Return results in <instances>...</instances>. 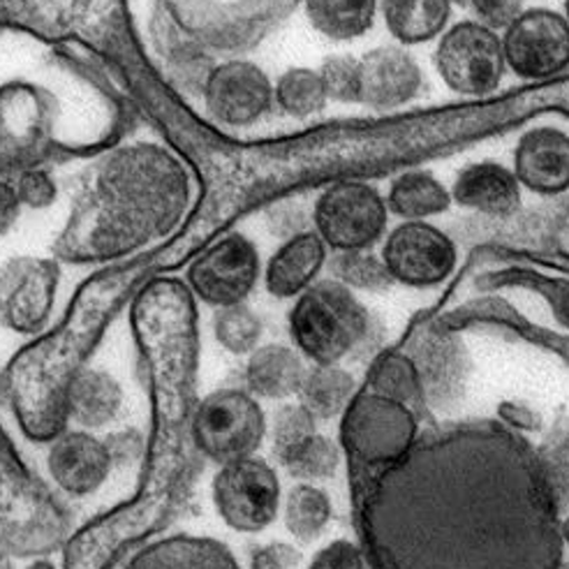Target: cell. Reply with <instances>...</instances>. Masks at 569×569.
Returning <instances> with one entry per match:
<instances>
[{"label":"cell","instance_id":"cell-16","mask_svg":"<svg viewBox=\"0 0 569 569\" xmlns=\"http://www.w3.org/2000/svg\"><path fill=\"white\" fill-rule=\"evenodd\" d=\"M111 447L93 431L63 429L49 440L47 472L56 489L70 498H89L98 493L113 470Z\"/></svg>","mask_w":569,"mask_h":569},{"label":"cell","instance_id":"cell-39","mask_svg":"<svg viewBox=\"0 0 569 569\" xmlns=\"http://www.w3.org/2000/svg\"><path fill=\"white\" fill-rule=\"evenodd\" d=\"M306 569H366L363 551L350 539H333L310 558Z\"/></svg>","mask_w":569,"mask_h":569},{"label":"cell","instance_id":"cell-37","mask_svg":"<svg viewBox=\"0 0 569 569\" xmlns=\"http://www.w3.org/2000/svg\"><path fill=\"white\" fill-rule=\"evenodd\" d=\"M318 70L329 100L359 104V59L348 53H336L325 59Z\"/></svg>","mask_w":569,"mask_h":569},{"label":"cell","instance_id":"cell-41","mask_svg":"<svg viewBox=\"0 0 569 569\" xmlns=\"http://www.w3.org/2000/svg\"><path fill=\"white\" fill-rule=\"evenodd\" d=\"M303 553L288 542H267L252 547L248 569H301Z\"/></svg>","mask_w":569,"mask_h":569},{"label":"cell","instance_id":"cell-21","mask_svg":"<svg viewBox=\"0 0 569 569\" xmlns=\"http://www.w3.org/2000/svg\"><path fill=\"white\" fill-rule=\"evenodd\" d=\"M329 262V248L316 230L284 239L271 254L262 278L273 299H297L320 280Z\"/></svg>","mask_w":569,"mask_h":569},{"label":"cell","instance_id":"cell-31","mask_svg":"<svg viewBox=\"0 0 569 569\" xmlns=\"http://www.w3.org/2000/svg\"><path fill=\"white\" fill-rule=\"evenodd\" d=\"M276 463L295 477L297 481H310L318 483L325 479H331L340 463H343V447L340 442L331 440L329 436H322L320 431L306 436L290 449H284L278 457H273Z\"/></svg>","mask_w":569,"mask_h":569},{"label":"cell","instance_id":"cell-15","mask_svg":"<svg viewBox=\"0 0 569 569\" xmlns=\"http://www.w3.org/2000/svg\"><path fill=\"white\" fill-rule=\"evenodd\" d=\"M59 276L53 260L17 258L0 267V325L23 336L40 333L51 318Z\"/></svg>","mask_w":569,"mask_h":569},{"label":"cell","instance_id":"cell-45","mask_svg":"<svg viewBox=\"0 0 569 569\" xmlns=\"http://www.w3.org/2000/svg\"><path fill=\"white\" fill-rule=\"evenodd\" d=\"M21 569H61V567L49 558H33L31 562H26Z\"/></svg>","mask_w":569,"mask_h":569},{"label":"cell","instance_id":"cell-44","mask_svg":"<svg viewBox=\"0 0 569 569\" xmlns=\"http://www.w3.org/2000/svg\"><path fill=\"white\" fill-rule=\"evenodd\" d=\"M21 199L12 181L0 177V237H6L21 216Z\"/></svg>","mask_w":569,"mask_h":569},{"label":"cell","instance_id":"cell-11","mask_svg":"<svg viewBox=\"0 0 569 569\" xmlns=\"http://www.w3.org/2000/svg\"><path fill=\"white\" fill-rule=\"evenodd\" d=\"M380 258L393 282L426 290L453 273L459 250L453 239L429 220H403L385 237Z\"/></svg>","mask_w":569,"mask_h":569},{"label":"cell","instance_id":"cell-20","mask_svg":"<svg viewBox=\"0 0 569 569\" xmlns=\"http://www.w3.org/2000/svg\"><path fill=\"white\" fill-rule=\"evenodd\" d=\"M121 569H243L234 551L216 537L172 532L137 547Z\"/></svg>","mask_w":569,"mask_h":569},{"label":"cell","instance_id":"cell-40","mask_svg":"<svg viewBox=\"0 0 569 569\" xmlns=\"http://www.w3.org/2000/svg\"><path fill=\"white\" fill-rule=\"evenodd\" d=\"M466 8H470L475 21L505 31L526 10V0H468Z\"/></svg>","mask_w":569,"mask_h":569},{"label":"cell","instance_id":"cell-33","mask_svg":"<svg viewBox=\"0 0 569 569\" xmlns=\"http://www.w3.org/2000/svg\"><path fill=\"white\" fill-rule=\"evenodd\" d=\"M213 336L218 346L234 357H248L260 348L264 322L248 303L216 308Z\"/></svg>","mask_w":569,"mask_h":569},{"label":"cell","instance_id":"cell-46","mask_svg":"<svg viewBox=\"0 0 569 569\" xmlns=\"http://www.w3.org/2000/svg\"><path fill=\"white\" fill-rule=\"evenodd\" d=\"M0 569H17L12 560V551L0 545Z\"/></svg>","mask_w":569,"mask_h":569},{"label":"cell","instance_id":"cell-29","mask_svg":"<svg viewBox=\"0 0 569 569\" xmlns=\"http://www.w3.org/2000/svg\"><path fill=\"white\" fill-rule=\"evenodd\" d=\"M366 389L387 396L391 401L403 403L419 419L423 417L426 408H429L419 371L408 352H398V350L378 352L371 363V371H368Z\"/></svg>","mask_w":569,"mask_h":569},{"label":"cell","instance_id":"cell-18","mask_svg":"<svg viewBox=\"0 0 569 569\" xmlns=\"http://www.w3.org/2000/svg\"><path fill=\"white\" fill-rule=\"evenodd\" d=\"M423 87V72L406 47H376L359 59V104L391 111L412 102Z\"/></svg>","mask_w":569,"mask_h":569},{"label":"cell","instance_id":"cell-3","mask_svg":"<svg viewBox=\"0 0 569 569\" xmlns=\"http://www.w3.org/2000/svg\"><path fill=\"white\" fill-rule=\"evenodd\" d=\"M292 346L310 363H340L378 346V322L359 297L333 278H322L290 308Z\"/></svg>","mask_w":569,"mask_h":569},{"label":"cell","instance_id":"cell-22","mask_svg":"<svg viewBox=\"0 0 569 569\" xmlns=\"http://www.w3.org/2000/svg\"><path fill=\"white\" fill-rule=\"evenodd\" d=\"M451 202L489 218L517 216L523 188L515 172L500 162H475L463 167L451 186Z\"/></svg>","mask_w":569,"mask_h":569},{"label":"cell","instance_id":"cell-24","mask_svg":"<svg viewBox=\"0 0 569 569\" xmlns=\"http://www.w3.org/2000/svg\"><path fill=\"white\" fill-rule=\"evenodd\" d=\"M308 363L295 346H260L243 366V387L264 401H284L299 393Z\"/></svg>","mask_w":569,"mask_h":569},{"label":"cell","instance_id":"cell-12","mask_svg":"<svg viewBox=\"0 0 569 569\" xmlns=\"http://www.w3.org/2000/svg\"><path fill=\"white\" fill-rule=\"evenodd\" d=\"M502 36L507 70L542 81L569 70V21L549 8H526Z\"/></svg>","mask_w":569,"mask_h":569},{"label":"cell","instance_id":"cell-26","mask_svg":"<svg viewBox=\"0 0 569 569\" xmlns=\"http://www.w3.org/2000/svg\"><path fill=\"white\" fill-rule=\"evenodd\" d=\"M357 391V378L348 368L340 363H310L297 398L318 421H331L343 417Z\"/></svg>","mask_w":569,"mask_h":569},{"label":"cell","instance_id":"cell-36","mask_svg":"<svg viewBox=\"0 0 569 569\" xmlns=\"http://www.w3.org/2000/svg\"><path fill=\"white\" fill-rule=\"evenodd\" d=\"M318 419L312 417L299 401L297 403H282L269 423V433H271V451L273 457L282 453L284 449H290L306 436L318 431Z\"/></svg>","mask_w":569,"mask_h":569},{"label":"cell","instance_id":"cell-38","mask_svg":"<svg viewBox=\"0 0 569 569\" xmlns=\"http://www.w3.org/2000/svg\"><path fill=\"white\" fill-rule=\"evenodd\" d=\"M17 188V194L21 204L28 209H49L56 197H59V188L51 174L42 167H28L21 174H17V181H12Z\"/></svg>","mask_w":569,"mask_h":569},{"label":"cell","instance_id":"cell-2","mask_svg":"<svg viewBox=\"0 0 569 569\" xmlns=\"http://www.w3.org/2000/svg\"><path fill=\"white\" fill-rule=\"evenodd\" d=\"M192 181L183 160L139 141L107 153L53 250L66 262H109L172 234L186 220Z\"/></svg>","mask_w":569,"mask_h":569},{"label":"cell","instance_id":"cell-30","mask_svg":"<svg viewBox=\"0 0 569 569\" xmlns=\"http://www.w3.org/2000/svg\"><path fill=\"white\" fill-rule=\"evenodd\" d=\"M282 521L299 545H312L333 519V502L318 483L299 481L282 498Z\"/></svg>","mask_w":569,"mask_h":569},{"label":"cell","instance_id":"cell-42","mask_svg":"<svg viewBox=\"0 0 569 569\" xmlns=\"http://www.w3.org/2000/svg\"><path fill=\"white\" fill-rule=\"evenodd\" d=\"M498 421L509 426L511 431H517L521 436L526 433H539L545 429V419L535 408L517 401H505L498 408Z\"/></svg>","mask_w":569,"mask_h":569},{"label":"cell","instance_id":"cell-19","mask_svg":"<svg viewBox=\"0 0 569 569\" xmlns=\"http://www.w3.org/2000/svg\"><path fill=\"white\" fill-rule=\"evenodd\" d=\"M523 190L542 197L569 190V132L556 126H537L521 134L511 164Z\"/></svg>","mask_w":569,"mask_h":569},{"label":"cell","instance_id":"cell-1","mask_svg":"<svg viewBox=\"0 0 569 569\" xmlns=\"http://www.w3.org/2000/svg\"><path fill=\"white\" fill-rule=\"evenodd\" d=\"M560 515L537 447L498 419L419 433L363 507L380 569H556Z\"/></svg>","mask_w":569,"mask_h":569},{"label":"cell","instance_id":"cell-7","mask_svg":"<svg viewBox=\"0 0 569 569\" xmlns=\"http://www.w3.org/2000/svg\"><path fill=\"white\" fill-rule=\"evenodd\" d=\"M312 230L333 252L371 250L387 237L389 207L382 192L366 181H338L312 204Z\"/></svg>","mask_w":569,"mask_h":569},{"label":"cell","instance_id":"cell-14","mask_svg":"<svg viewBox=\"0 0 569 569\" xmlns=\"http://www.w3.org/2000/svg\"><path fill=\"white\" fill-rule=\"evenodd\" d=\"M202 96L209 117L227 128L254 126L276 104L269 74L246 59L213 66L204 77Z\"/></svg>","mask_w":569,"mask_h":569},{"label":"cell","instance_id":"cell-50","mask_svg":"<svg viewBox=\"0 0 569 569\" xmlns=\"http://www.w3.org/2000/svg\"><path fill=\"white\" fill-rule=\"evenodd\" d=\"M451 3H453V6H463V8H466L468 0H451Z\"/></svg>","mask_w":569,"mask_h":569},{"label":"cell","instance_id":"cell-5","mask_svg":"<svg viewBox=\"0 0 569 569\" xmlns=\"http://www.w3.org/2000/svg\"><path fill=\"white\" fill-rule=\"evenodd\" d=\"M188 436L199 457L220 468L258 457L269 436V419L260 398L246 387H220L192 408Z\"/></svg>","mask_w":569,"mask_h":569},{"label":"cell","instance_id":"cell-32","mask_svg":"<svg viewBox=\"0 0 569 569\" xmlns=\"http://www.w3.org/2000/svg\"><path fill=\"white\" fill-rule=\"evenodd\" d=\"M276 107L292 119H308L325 111L329 96L320 70L316 68H290L273 83Z\"/></svg>","mask_w":569,"mask_h":569},{"label":"cell","instance_id":"cell-49","mask_svg":"<svg viewBox=\"0 0 569 569\" xmlns=\"http://www.w3.org/2000/svg\"><path fill=\"white\" fill-rule=\"evenodd\" d=\"M565 17H567V21H569V0H565V12H562Z\"/></svg>","mask_w":569,"mask_h":569},{"label":"cell","instance_id":"cell-47","mask_svg":"<svg viewBox=\"0 0 569 569\" xmlns=\"http://www.w3.org/2000/svg\"><path fill=\"white\" fill-rule=\"evenodd\" d=\"M560 535H562V545H565V549H569V515H567V517H562V521H560Z\"/></svg>","mask_w":569,"mask_h":569},{"label":"cell","instance_id":"cell-17","mask_svg":"<svg viewBox=\"0 0 569 569\" xmlns=\"http://www.w3.org/2000/svg\"><path fill=\"white\" fill-rule=\"evenodd\" d=\"M408 355L419 371L426 403L449 408L459 401L468 382L470 359L457 333L438 325L417 331Z\"/></svg>","mask_w":569,"mask_h":569},{"label":"cell","instance_id":"cell-35","mask_svg":"<svg viewBox=\"0 0 569 569\" xmlns=\"http://www.w3.org/2000/svg\"><path fill=\"white\" fill-rule=\"evenodd\" d=\"M537 451L560 511L569 509V421L558 423Z\"/></svg>","mask_w":569,"mask_h":569},{"label":"cell","instance_id":"cell-34","mask_svg":"<svg viewBox=\"0 0 569 569\" xmlns=\"http://www.w3.org/2000/svg\"><path fill=\"white\" fill-rule=\"evenodd\" d=\"M327 264L331 278L343 282L352 292H387L391 284H396L373 248L333 252V258Z\"/></svg>","mask_w":569,"mask_h":569},{"label":"cell","instance_id":"cell-25","mask_svg":"<svg viewBox=\"0 0 569 569\" xmlns=\"http://www.w3.org/2000/svg\"><path fill=\"white\" fill-rule=\"evenodd\" d=\"M451 0H380L389 36L401 47L438 40L451 21Z\"/></svg>","mask_w":569,"mask_h":569},{"label":"cell","instance_id":"cell-9","mask_svg":"<svg viewBox=\"0 0 569 569\" xmlns=\"http://www.w3.org/2000/svg\"><path fill=\"white\" fill-rule=\"evenodd\" d=\"M211 498L224 526L243 535H258L280 515V477L269 461L248 457L218 468L211 481Z\"/></svg>","mask_w":569,"mask_h":569},{"label":"cell","instance_id":"cell-4","mask_svg":"<svg viewBox=\"0 0 569 569\" xmlns=\"http://www.w3.org/2000/svg\"><path fill=\"white\" fill-rule=\"evenodd\" d=\"M158 19L186 47L246 51L260 44L303 0H156Z\"/></svg>","mask_w":569,"mask_h":569},{"label":"cell","instance_id":"cell-8","mask_svg":"<svg viewBox=\"0 0 569 569\" xmlns=\"http://www.w3.org/2000/svg\"><path fill=\"white\" fill-rule=\"evenodd\" d=\"M433 68L449 91L468 98L489 96L507 74L502 36L475 19L453 23L438 38Z\"/></svg>","mask_w":569,"mask_h":569},{"label":"cell","instance_id":"cell-10","mask_svg":"<svg viewBox=\"0 0 569 569\" xmlns=\"http://www.w3.org/2000/svg\"><path fill=\"white\" fill-rule=\"evenodd\" d=\"M262 271L258 246L241 232H230L188 264L186 284L194 299L211 308H224L246 303L258 288Z\"/></svg>","mask_w":569,"mask_h":569},{"label":"cell","instance_id":"cell-23","mask_svg":"<svg viewBox=\"0 0 569 569\" xmlns=\"http://www.w3.org/2000/svg\"><path fill=\"white\" fill-rule=\"evenodd\" d=\"M123 387L102 368H79L63 387V419L74 429L98 431L119 417Z\"/></svg>","mask_w":569,"mask_h":569},{"label":"cell","instance_id":"cell-43","mask_svg":"<svg viewBox=\"0 0 569 569\" xmlns=\"http://www.w3.org/2000/svg\"><path fill=\"white\" fill-rule=\"evenodd\" d=\"M269 227H273V232L284 237V239H290V237L308 230L303 211L299 207H295V204H280V207H276L269 213Z\"/></svg>","mask_w":569,"mask_h":569},{"label":"cell","instance_id":"cell-13","mask_svg":"<svg viewBox=\"0 0 569 569\" xmlns=\"http://www.w3.org/2000/svg\"><path fill=\"white\" fill-rule=\"evenodd\" d=\"M51 100L28 83L0 91V174H21L38 167L47 151Z\"/></svg>","mask_w":569,"mask_h":569},{"label":"cell","instance_id":"cell-6","mask_svg":"<svg viewBox=\"0 0 569 569\" xmlns=\"http://www.w3.org/2000/svg\"><path fill=\"white\" fill-rule=\"evenodd\" d=\"M419 438V417L403 403L359 389L340 417V447L366 468L401 461Z\"/></svg>","mask_w":569,"mask_h":569},{"label":"cell","instance_id":"cell-28","mask_svg":"<svg viewBox=\"0 0 569 569\" xmlns=\"http://www.w3.org/2000/svg\"><path fill=\"white\" fill-rule=\"evenodd\" d=\"M303 10L320 36L333 42H350L376 26L380 0H303Z\"/></svg>","mask_w":569,"mask_h":569},{"label":"cell","instance_id":"cell-27","mask_svg":"<svg viewBox=\"0 0 569 569\" xmlns=\"http://www.w3.org/2000/svg\"><path fill=\"white\" fill-rule=\"evenodd\" d=\"M389 213L401 220H429L449 211L451 190L426 169H410V172L398 174L389 183L387 192Z\"/></svg>","mask_w":569,"mask_h":569},{"label":"cell","instance_id":"cell-48","mask_svg":"<svg viewBox=\"0 0 569 569\" xmlns=\"http://www.w3.org/2000/svg\"><path fill=\"white\" fill-rule=\"evenodd\" d=\"M556 569H569V558H562V560H560V565H558Z\"/></svg>","mask_w":569,"mask_h":569}]
</instances>
